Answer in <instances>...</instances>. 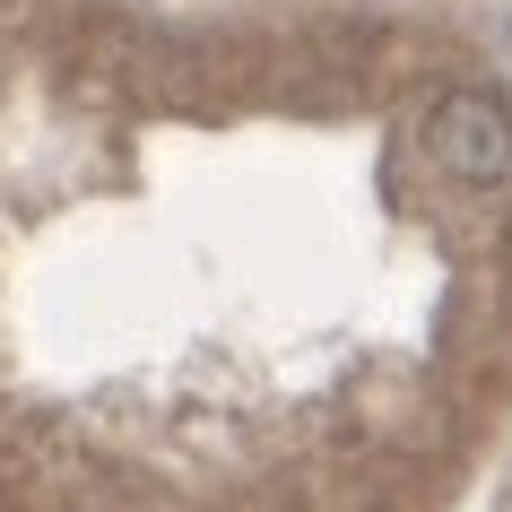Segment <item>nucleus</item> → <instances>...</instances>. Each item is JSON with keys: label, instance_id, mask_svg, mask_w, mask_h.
<instances>
[{"label": "nucleus", "instance_id": "nucleus-1", "mask_svg": "<svg viewBox=\"0 0 512 512\" xmlns=\"http://www.w3.org/2000/svg\"><path fill=\"white\" fill-rule=\"evenodd\" d=\"M426 139H434V165H443L452 183H478V191L512 183V105L504 96H478V87L443 96L434 122H426Z\"/></svg>", "mask_w": 512, "mask_h": 512}, {"label": "nucleus", "instance_id": "nucleus-2", "mask_svg": "<svg viewBox=\"0 0 512 512\" xmlns=\"http://www.w3.org/2000/svg\"><path fill=\"white\" fill-rule=\"evenodd\" d=\"M504 44H512V18H504Z\"/></svg>", "mask_w": 512, "mask_h": 512}]
</instances>
